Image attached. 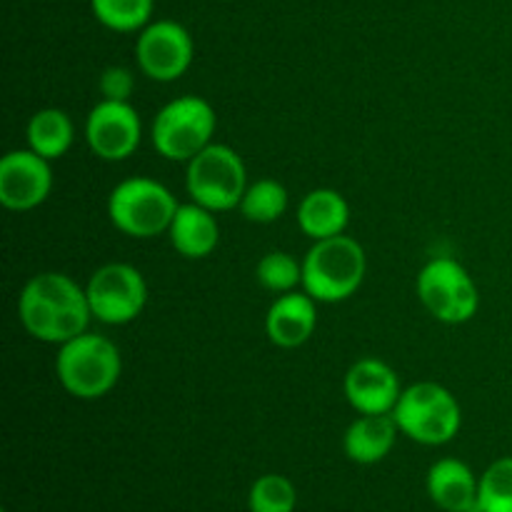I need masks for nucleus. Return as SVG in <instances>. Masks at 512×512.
I'll list each match as a JSON object with an SVG mask.
<instances>
[{
	"instance_id": "nucleus-17",
	"label": "nucleus",
	"mask_w": 512,
	"mask_h": 512,
	"mask_svg": "<svg viewBox=\"0 0 512 512\" xmlns=\"http://www.w3.org/2000/svg\"><path fill=\"white\" fill-rule=\"evenodd\" d=\"M398 423L393 413L358 415L343 435V450L348 460L358 465H375L390 455L398 440Z\"/></svg>"
},
{
	"instance_id": "nucleus-3",
	"label": "nucleus",
	"mask_w": 512,
	"mask_h": 512,
	"mask_svg": "<svg viewBox=\"0 0 512 512\" xmlns=\"http://www.w3.org/2000/svg\"><path fill=\"white\" fill-rule=\"evenodd\" d=\"M58 348L55 375L73 398L98 400L118 385L123 358H120L118 345L110 338L85 330L83 335Z\"/></svg>"
},
{
	"instance_id": "nucleus-16",
	"label": "nucleus",
	"mask_w": 512,
	"mask_h": 512,
	"mask_svg": "<svg viewBox=\"0 0 512 512\" xmlns=\"http://www.w3.org/2000/svg\"><path fill=\"white\" fill-rule=\"evenodd\" d=\"M215 215L218 213L193 203V200L178 205L173 223L168 228V238L175 253L188 260H200L213 255L220 243V225Z\"/></svg>"
},
{
	"instance_id": "nucleus-20",
	"label": "nucleus",
	"mask_w": 512,
	"mask_h": 512,
	"mask_svg": "<svg viewBox=\"0 0 512 512\" xmlns=\"http://www.w3.org/2000/svg\"><path fill=\"white\" fill-rule=\"evenodd\" d=\"M285 210H288V190H285L283 183H278L273 178L250 183L243 200H240V213H243V218L258 225L275 223L278 218H283Z\"/></svg>"
},
{
	"instance_id": "nucleus-14",
	"label": "nucleus",
	"mask_w": 512,
	"mask_h": 512,
	"mask_svg": "<svg viewBox=\"0 0 512 512\" xmlns=\"http://www.w3.org/2000/svg\"><path fill=\"white\" fill-rule=\"evenodd\" d=\"M318 328V300L305 290L283 293L273 300L265 315V333L278 348H300Z\"/></svg>"
},
{
	"instance_id": "nucleus-11",
	"label": "nucleus",
	"mask_w": 512,
	"mask_h": 512,
	"mask_svg": "<svg viewBox=\"0 0 512 512\" xmlns=\"http://www.w3.org/2000/svg\"><path fill=\"white\" fill-rule=\"evenodd\" d=\"M143 123L130 100H100L85 120V140L100 160L120 163L138 150Z\"/></svg>"
},
{
	"instance_id": "nucleus-21",
	"label": "nucleus",
	"mask_w": 512,
	"mask_h": 512,
	"mask_svg": "<svg viewBox=\"0 0 512 512\" xmlns=\"http://www.w3.org/2000/svg\"><path fill=\"white\" fill-rule=\"evenodd\" d=\"M95 20L115 33H140L150 23L153 0H90Z\"/></svg>"
},
{
	"instance_id": "nucleus-2",
	"label": "nucleus",
	"mask_w": 512,
	"mask_h": 512,
	"mask_svg": "<svg viewBox=\"0 0 512 512\" xmlns=\"http://www.w3.org/2000/svg\"><path fill=\"white\" fill-rule=\"evenodd\" d=\"M368 273L365 248L350 235L315 240L303 258V290L318 303H343L353 298Z\"/></svg>"
},
{
	"instance_id": "nucleus-7",
	"label": "nucleus",
	"mask_w": 512,
	"mask_h": 512,
	"mask_svg": "<svg viewBox=\"0 0 512 512\" xmlns=\"http://www.w3.org/2000/svg\"><path fill=\"white\" fill-rule=\"evenodd\" d=\"M185 188L193 203L213 213H228L240 208V200L248 190V170L238 150L223 143H210L188 163Z\"/></svg>"
},
{
	"instance_id": "nucleus-9",
	"label": "nucleus",
	"mask_w": 512,
	"mask_h": 512,
	"mask_svg": "<svg viewBox=\"0 0 512 512\" xmlns=\"http://www.w3.org/2000/svg\"><path fill=\"white\" fill-rule=\"evenodd\" d=\"M93 318L103 325H128L148 305V283L143 273L128 263H108L90 275L88 285Z\"/></svg>"
},
{
	"instance_id": "nucleus-12",
	"label": "nucleus",
	"mask_w": 512,
	"mask_h": 512,
	"mask_svg": "<svg viewBox=\"0 0 512 512\" xmlns=\"http://www.w3.org/2000/svg\"><path fill=\"white\" fill-rule=\"evenodd\" d=\"M53 190L50 160L35 150H10L0 160V203L3 208L25 213L48 200Z\"/></svg>"
},
{
	"instance_id": "nucleus-22",
	"label": "nucleus",
	"mask_w": 512,
	"mask_h": 512,
	"mask_svg": "<svg viewBox=\"0 0 512 512\" xmlns=\"http://www.w3.org/2000/svg\"><path fill=\"white\" fill-rule=\"evenodd\" d=\"M250 512H295L298 508V490L293 480L285 475H260L248 493Z\"/></svg>"
},
{
	"instance_id": "nucleus-6",
	"label": "nucleus",
	"mask_w": 512,
	"mask_h": 512,
	"mask_svg": "<svg viewBox=\"0 0 512 512\" xmlns=\"http://www.w3.org/2000/svg\"><path fill=\"white\" fill-rule=\"evenodd\" d=\"M178 200L160 180L135 175L110 190L108 218L115 228L130 238H155L168 233L178 210Z\"/></svg>"
},
{
	"instance_id": "nucleus-23",
	"label": "nucleus",
	"mask_w": 512,
	"mask_h": 512,
	"mask_svg": "<svg viewBox=\"0 0 512 512\" xmlns=\"http://www.w3.org/2000/svg\"><path fill=\"white\" fill-rule=\"evenodd\" d=\"M255 278L270 293H293V290H298V285L303 288V263H298L285 250H273V253L260 258Z\"/></svg>"
},
{
	"instance_id": "nucleus-19",
	"label": "nucleus",
	"mask_w": 512,
	"mask_h": 512,
	"mask_svg": "<svg viewBox=\"0 0 512 512\" xmlns=\"http://www.w3.org/2000/svg\"><path fill=\"white\" fill-rule=\"evenodd\" d=\"M28 148L45 160L63 158L75 140L73 120L60 108H43L28 120Z\"/></svg>"
},
{
	"instance_id": "nucleus-24",
	"label": "nucleus",
	"mask_w": 512,
	"mask_h": 512,
	"mask_svg": "<svg viewBox=\"0 0 512 512\" xmlns=\"http://www.w3.org/2000/svg\"><path fill=\"white\" fill-rule=\"evenodd\" d=\"M478 505L483 512H512V458H498L480 475Z\"/></svg>"
},
{
	"instance_id": "nucleus-18",
	"label": "nucleus",
	"mask_w": 512,
	"mask_h": 512,
	"mask_svg": "<svg viewBox=\"0 0 512 512\" xmlns=\"http://www.w3.org/2000/svg\"><path fill=\"white\" fill-rule=\"evenodd\" d=\"M350 223V205L338 190L315 188L300 200L298 225L310 240H325L343 235Z\"/></svg>"
},
{
	"instance_id": "nucleus-4",
	"label": "nucleus",
	"mask_w": 512,
	"mask_h": 512,
	"mask_svg": "<svg viewBox=\"0 0 512 512\" xmlns=\"http://www.w3.org/2000/svg\"><path fill=\"white\" fill-rule=\"evenodd\" d=\"M218 115L200 95H180L170 100L153 118L150 140L158 155L173 163H190L213 143Z\"/></svg>"
},
{
	"instance_id": "nucleus-8",
	"label": "nucleus",
	"mask_w": 512,
	"mask_h": 512,
	"mask_svg": "<svg viewBox=\"0 0 512 512\" xmlns=\"http://www.w3.org/2000/svg\"><path fill=\"white\" fill-rule=\"evenodd\" d=\"M418 298L435 320L463 325L475 318L480 293L473 275L455 258H433L418 275Z\"/></svg>"
},
{
	"instance_id": "nucleus-10",
	"label": "nucleus",
	"mask_w": 512,
	"mask_h": 512,
	"mask_svg": "<svg viewBox=\"0 0 512 512\" xmlns=\"http://www.w3.org/2000/svg\"><path fill=\"white\" fill-rule=\"evenodd\" d=\"M195 58V43L188 28L175 20H153L145 25L135 43V60L145 78L173 83L183 78Z\"/></svg>"
},
{
	"instance_id": "nucleus-1",
	"label": "nucleus",
	"mask_w": 512,
	"mask_h": 512,
	"mask_svg": "<svg viewBox=\"0 0 512 512\" xmlns=\"http://www.w3.org/2000/svg\"><path fill=\"white\" fill-rule=\"evenodd\" d=\"M18 315L28 335L50 345L78 338L93 320L88 293L65 273L33 275L20 293Z\"/></svg>"
},
{
	"instance_id": "nucleus-13",
	"label": "nucleus",
	"mask_w": 512,
	"mask_h": 512,
	"mask_svg": "<svg viewBox=\"0 0 512 512\" xmlns=\"http://www.w3.org/2000/svg\"><path fill=\"white\" fill-rule=\"evenodd\" d=\"M343 388L348 403L360 415L393 413L403 393L398 373L378 358H360L350 365Z\"/></svg>"
},
{
	"instance_id": "nucleus-5",
	"label": "nucleus",
	"mask_w": 512,
	"mask_h": 512,
	"mask_svg": "<svg viewBox=\"0 0 512 512\" xmlns=\"http://www.w3.org/2000/svg\"><path fill=\"white\" fill-rule=\"evenodd\" d=\"M400 433L413 443L445 445L460 433L463 410L458 398L440 383H415L403 388L393 410Z\"/></svg>"
},
{
	"instance_id": "nucleus-15",
	"label": "nucleus",
	"mask_w": 512,
	"mask_h": 512,
	"mask_svg": "<svg viewBox=\"0 0 512 512\" xmlns=\"http://www.w3.org/2000/svg\"><path fill=\"white\" fill-rule=\"evenodd\" d=\"M428 495L440 510L470 512L478 508L480 478L470 470L468 463L458 458H440L428 470Z\"/></svg>"
},
{
	"instance_id": "nucleus-25",
	"label": "nucleus",
	"mask_w": 512,
	"mask_h": 512,
	"mask_svg": "<svg viewBox=\"0 0 512 512\" xmlns=\"http://www.w3.org/2000/svg\"><path fill=\"white\" fill-rule=\"evenodd\" d=\"M135 90V78L123 65H110L100 75V93L103 100H130Z\"/></svg>"
}]
</instances>
